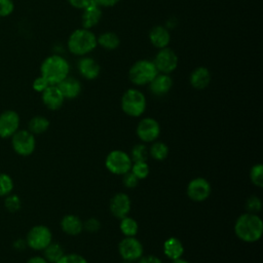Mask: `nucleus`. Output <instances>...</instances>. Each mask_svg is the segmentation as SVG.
I'll use <instances>...</instances> for the list:
<instances>
[{"label": "nucleus", "instance_id": "nucleus-35", "mask_svg": "<svg viewBox=\"0 0 263 263\" xmlns=\"http://www.w3.org/2000/svg\"><path fill=\"white\" fill-rule=\"evenodd\" d=\"M55 263H88V261L79 254H65L58 262Z\"/></svg>", "mask_w": 263, "mask_h": 263}, {"label": "nucleus", "instance_id": "nucleus-33", "mask_svg": "<svg viewBox=\"0 0 263 263\" xmlns=\"http://www.w3.org/2000/svg\"><path fill=\"white\" fill-rule=\"evenodd\" d=\"M4 205L6 208V210L10 213H15L17 212L21 206H22V202H21V198L16 195V194H8L6 195L5 201H4Z\"/></svg>", "mask_w": 263, "mask_h": 263}, {"label": "nucleus", "instance_id": "nucleus-30", "mask_svg": "<svg viewBox=\"0 0 263 263\" xmlns=\"http://www.w3.org/2000/svg\"><path fill=\"white\" fill-rule=\"evenodd\" d=\"M130 172L139 179V180H144L148 177L149 175V165L147 161H136L133 162Z\"/></svg>", "mask_w": 263, "mask_h": 263}, {"label": "nucleus", "instance_id": "nucleus-28", "mask_svg": "<svg viewBox=\"0 0 263 263\" xmlns=\"http://www.w3.org/2000/svg\"><path fill=\"white\" fill-rule=\"evenodd\" d=\"M119 229L124 236H136L139 231V225L134 218L126 216L120 219Z\"/></svg>", "mask_w": 263, "mask_h": 263}, {"label": "nucleus", "instance_id": "nucleus-37", "mask_svg": "<svg viewBox=\"0 0 263 263\" xmlns=\"http://www.w3.org/2000/svg\"><path fill=\"white\" fill-rule=\"evenodd\" d=\"M50 84L48 83V81L43 77V76H38L36 77L34 80H33V83H32V87L33 89L36 91V92H42L44 91Z\"/></svg>", "mask_w": 263, "mask_h": 263}, {"label": "nucleus", "instance_id": "nucleus-20", "mask_svg": "<svg viewBox=\"0 0 263 263\" xmlns=\"http://www.w3.org/2000/svg\"><path fill=\"white\" fill-rule=\"evenodd\" d=\"M211 79H212V76L209 69L203 66H199V67H196L190 73L189 83L193 88L197 90H201L209 86Z\"/></svg>", "mask_w": 263, "mask_h": 263}, {"label": "nucleus", "instance_id": "nucleus-21", "mask_svg": "<svg viewBox=\"0 0 263 263\" xmlns=\"http://www.w3.org/2000/svg\"><path fill=\"white\" fill-rule=\"evenodd\" d=\"M57 86L59 87V89L62 92L65 100L66 99L73 100V99L77 98L82 90L80 81L77 78L70 77V76H68L64 80H62Z\"/></svg>", "mask_w": 263, "mask_h": 263}, {"label": "nucleus", "instance_id": "nucleus-10", "mask_svg": "<svg viewBox=\"0 0 263 263\" xmlns=\"http://www.w3.org/2000/svg\"><path fill=\"white\" fill-rule=\"evenodd\" d=\"M118 252L124 261L133 262L143 256L144 248L142 242L135 236H125L118 243Z\"/></svg>", "mask_w": 263, "mask_h": 263}, {"label": "nucleus", "instance_id": "nucleus-5", "mask_svg": "<svg viewBox=\"0 0 263 263\" xmlns=\"http://www.w3.org/2000/svg\"><path fill=\"white\" fill-rule=\"evenodd\" d=\"M157 74L158 71L153 61L146 59L135 62L128 70V78L137 86L148 85Z\"/></svg>", "mask_w": 263, "mask_h": 263}, {"label": "nucleus", "instance_id": "nucleus-46", "mask_svg": "<svg viewBox=\"0 0 263 263\" xmlns=\"http://www.w3.org/2000/svg\"><path fill=\"white\" fill-rule=\"evenodd\" d=\"M122 263H130V262H127V261H123Z\"/></svg>", "mask_w": 263, "mask_h": 263}, {"label": "nucleus", "instance_id": "nucleus-1", "mask_svg": "<svg viewBox=\"0 0 263 263\" xmlns=\"http://www.w3.org/2000/svg\"><path fill=\"white\" fill-rule=\"evenodd\" d=\"M234 233L245 242H256L263 234V222L257 214L247 212L236 219Z\"/></svg>", "mask_w": 263, "mask_h": 263}, {"label": "nucleus", "instance_id": "nucleus-23", "mask_svg": "<svg viewBox=\"0 0 263 263\" xmlns=\"http://www.w3.org/2000/svg\"><path fill=\"white\" fill-rule=\"evenodd\" d=\"M163 253L172 261L182 258L184 254V246L179 238L168 237L163 242Z\"/></svg>", "mask_w": 263, "mask_h": 263}, {"label": "nucleus", "instance_id": "nucleus-9", "mask_svg": "<svg viewBox=\"0 0 263 263\" xmlns=\"http://www.w3.org/2000/svg\"><path fill=\"white\" fill-rule=\"evenodd\" d=\"M153 63L158 71V73L171 74L174 72L179 64V59L177 53L170 47H164L158 49L156 52Z\"/></svg>", "mask_w": 263, "mask_h": 263}, {"label": "nucleus", "instance_id": "nucleus-19", "mask_svg": "<svg viewBox=\"0 0 263 263\" xmlns=\"http://www.w3.org/2000/svg\"><path fill=\"white\" fill-rule=\"evenodd\" d=\"M101 18H102V9L99 5H97L93 2V0L88 6L82 9V14H81L82 28L90 30L91 28L96 27L99 24Z\"/></svg>", "mask_w": 263, "mask_h": 263}, {"label": "nucleus", "instance_id": "nucleus-6", "mask_svg": "<svg viewBox=\"0 0 263 263\" xmlns=\"http://www.w3.org/2000/svg\"><path fill=\"white\" fill-rule=\"evenodd\" d=\"M132 164L133 161L129 154L119 149L109 152L105 159L106 168L110 173L118 176H122L125 173L129 172L132 168Z\"/></svg>", "mask_w": 263, "mask_h": 263}, {"label": "nucleus", "instance_id": "nucleus-14", "mask_svg": "<svg viewBox=\"0 0 263 263\" xmlns=\"http://www.w3.org/2000/svg\"><path fill=\"white\" fill-rule=\"evenodd\" d=\"M130 208L132 201L129 196L122 192H118L115 195H113L109 202V209L111 214L119 220L128 216Z\"/></svg>", "mask_w": 263, "mask_h": 263}, {"label": "nucleus", "instance_id": "nucleus-42", "mask_svg": "<svg viewBox=\"0 0 263 263\" xmlns=\"http://www.w3.org/2000/svg\"><path fill=\"white\" fill-rule=\"evenodd\" d=\"M120 0H93V2L100 7H113Z\"/></svg>", "mask_w": 263, "mask_h": 263}, {"label": "nucleus", "instance_id": "nucleus-32", "mask_svg": "<svg viewBox=\"0 0 263 263\" xmlns=\"http://www.w3.org/2000/svg\"><path fill=\"white\" fill-rule=\"evenodd\" d=\"M13 190V181L5 173H0V196H6Z\"/></svg>", "mask_w": 263, "mask_h": 263}, {"label": "nucleus", "instance_id": "nucleus-26", "mask_svg": "<svg viewBox=\"0 0 263 263\" xmlns=\"http://www.w3.org/2000/svg\"><path fill=\"white\" fill-rule=\"evenodd\" d=\"M49 127V120L41 115L34 116L28 123V130L33 135H39L45 133Z\"/></svg>", "mask_w": 263, "mask_h": 263}, {"label": "nucleus", "instance_id": "nucleus-25", "mask_svg": "<svg viewBox=\"0 0 263 263\" xmlns=\"http://www.w3.org/2000/svg\"><path fill=\"white\" fill-rule=\"evenodd\" d=\"M65 255L63 247L58 242H50L44 250H43V258L48 263H55L58 262L63 256Z\"/></svg>", "mask_w": 263, "mask_h": 263}, {"label": "nucleus", "instance_id": "nucleus-12", "mask_svg": "<svg viewBox=\"0 0 263 263\" xmlns=\"http://www.w3.org/2000/svg\"><path fill=\"white\" fill-rule=\"evenodd\" d=\"M212 187L208 180L201 177L192 179L186 188L187 196L195 202L204 201L211 194Z\"/></svg>", "mask_w": 263, "mask_h": 263}, {"label": "nucleus", "instance_id": "nucleus-44", "mask_svg": "<svg viewBox=\"0 0 263 263\" xmlns=\"http://www.w3.org/2000/svg\"><path fill=\"white\" fill-rule=\"evenodd\" d=\"M26 246H27V243H26V240H25V239H17V240H15V241L13 242V247H14L16 250H18V251L24 250V249L26 248Z\"/></svg>", "mask_w": 263, "mask_h": 263}, {"label": "nucleus", "instance_id": "nucleus-27", "mask_svg": "<svg viewBox=\"0 0 263 263\" xmlns=\"http://www.w3.org/2000/svg\"><path fill=\"white\" fill-rule=\"evenodd\" d=\"M148 152H149V155L153 159L161 161V160H164L167 157L168 147L163 142L154 141V142H152L150 148L148 149Z\"/></svg>", "mask_w": 263, "mask_h": 263}, {"label": "nucleus", "instance_id": "nucleus-22", "mask_svg": "<svg viewBox=\"0 0 263 263\" xmlns=\"http://www.w3.org/2000/svg\"><path fill=\"white\" fill-rule=\"evenodd\" d=\"M62 230L71 236H76L80 234L83 230V222L81 219L73 214L65 215L61 220Z\"/></svg>", "mask_w": 263, "mask_h": 263}, {"label": "nucleus", "instance_id": "nucleus-2", "mask_svg": "<svg viewBox=\"0 0 263 263\" xmlns=\"http://www.w3.org/2000/svg\"><path fill=\"white\" fill-rule=\"evenodd\" d=\"M70 65L68 61L60 54L46 57L40 66V75L43 76L50 85H58L69 76Z\"/></svg>", "mask_w": 263, "mask_h": 263}, {"label": "nucleus", "instance_id": "nucleus-13", "mask_svg": "<svg viewBox=\"0 0 263 263\" xmlns=\"http://www.w3.org/2000/svg\"><path fill=\"white\" fill-rule=\"evenodd\" d=\"M20 115L13 110H5L0 114V138H11L20 127Z\"/></svg>", "mask_w": 263, "mask_h": 263}, {"label": "nucleus", "instance_id": "nucleus-39", "mask_svg": "<svg viewBox=\"0 0 263 263\" xmlns=\"http://www.w3.org/2000/svg\"><path fill=\"white\" fill-rule=\"evenodd\" d=\"M101 228V222L96 218H89L83 223V229L88 232H97Z\"/></svg>", "mask_w": 263, "mask_h": 263}, {"label": "nucleus", "instance_id": "nucleus-7", "mask_svg": "<svg viewBox=\"0 0 263 263\" xmlns=\"http://www.w3.org/2000/svg\"><path fill=\"white\" fill-rule=\"evenodd\" d=\"M25 240L29 248L43 251L52 241V233L45 225H35L28 231Z\"/></svg>", "mask_w": 263, "mask_h": 263}, {"label": "nucleus", "instance_id": "nucleus-24", "mask_svg": "<svg viewBox=\"0 0 263 263\" xmlns=\"http://www.w3.org/2000/svg\"><path fill=\"white\" fill-rule=\"evenodd\" d=\"M97 43L106 50H115L120 45V38L114 32H103L97 37Z\"/></svg>", "mask_w": 263, "mask_h": 263}, {"label": "nucleus", "instance_id": "nucleus-41", "mask_svg": "<svg viewBox=\"0 0 263 263\" xmlns=\"http://www.w3.org/2000/svg\"><path fill=\"white\" fill-rule=\"evenodd\" d=\"M138 263H162V262L158 257L154 255H147V256H142L139 259Z\"/></svg>", "mask_w": 263, "mask_h": 263}, {"label": "nucleus", "instance_id": "nucleus-45", "mask_svg": "<svg viewBox=\"0 0 263 263\" xmlns=\"http://www.w3.org/2000/svg\"><path fill=\"white\" fill-rule=\"evenodd\" d=\"M171 263H189L187 260L183 259V258H179V259H176V260H173Z\"/></svg>", "mask_w": 263, "mask_h": 263}, {"label": "nucleus", "instance_id": "nucleus-8", "mask_svg": "<svg viewBox=\"0 0 263 263\" xmlns=\"http://www.w3.org/2000/svg\"><path fill=\"white\" fill-rule=\"evenodd\" d=\"M11 145L14 152L21 156L31 155L36 147V140L28 129H18L11 137Z\"/></svg>", "mask_w": 263, "mask_h": 263}, {"label": "nucleus", "instance_id": "nucleus-4", "mask_svg": "<svg viewBox=\"0 0 263 263\" xmlns=\"http://www.w3.org/2000/svg\"><path fill=\"white\" fill-rule=\"evenodd\" d=\"M120 106L126 115L130 117H140L146 110L147 100L140 89L128 88L121 97Z\"/></svg>", "mask_w": 263, "mask_h": 263}, {"label": "nucleus", "instance_id": "nucleus-17", "mask_svg": "<svg viewBox=\"0 0 263 263\" xmlns=\"http://www.w3.org/2000/svg\"><path fill=\"white\" fill-rule=\"evenodd\" d=\"M150 43L157 49L167 47L171 41V33L165 26L156 25L148 33Z\"/></svg>", "mask_w": 263, "mask_h": 263}, {"label": "nucleus", "instance_id": "nucleus-36", "mask_svg": "<svg viewBox=\"0 0 263 263\" xmlns=\"http://www.w3.org/2000/svg\"><path fill=\"white\" fill-rule=\"evenodd\" d=\"M14 10V3L12 0H0V17L9 16Z\"/></svg>", "mask_w": 263, "mask_h": 263}, {"label": "nucleus", "instance_id": "nucleus-38", "mask_svg": "<svg viewBox=\"0 0 263 263\" xmlns=\"http://www.w3.org/2000/svg\"><path fill=\"white\" fill-rule=\"evenodd\" d=\"M139 181L140 180L130 171L122 175V183L126 188H129V189L135 188L138 185Z\"/></svg>", "mask_w": 263, "mask_h": 263}, {"label": "nucleus", "instance_id": "nucleus-43", "mask_svg": "<svg viewBox=\"0 0 263 263\" xmlns=\"http://www.w3.org/2000/svg\"><path fill=\"white\" fill-rule=\"evenodd\" d=\"M26 263H48V262L41 256H34V257H31Z\"/></svg>", "mask_w": 263, "mask_h": 263}, {"label": "nucleus", "instance_id": "nucleus-34", "mask_svg": "<svg viewBox=\"0 0 263 263\" xmlns=\"http://www.w3.org/2000/svg\"><path fill=\"white\" fill-rule=\"evenodd\" d=\"M246 209H247L248 213H253V214L259 213L262 209L261 199L255 195L250 196L246 201Z\"/></svg>", "mask_w": 263, "mask_h": 263}, {"label": "nucleus", "instance_id": "nucleus-15", "mask_svg": "<svg viewBox=\"0 0 263 263\" xmlns=\"http://www.w3.org/2000/svg\"><path fill=\"white\" fill-rule=\"evenodd\" d=\"M77 70L84 79L93 80L99 77L101 67L95 59L88 55H83L78 60Z\"/></svg>", "mask_w": 263, "mask_h": 263}, {"label": "nucleus", "instance_id": "nucleus-40", "mask_svg": "<svg viewBox=\"0 0 263 263\" xmlns=\"http://www.w3.org/2000/svg\"><path fill=\"white\" fill-rule=\"evenodd\" d=\"M67 1L72 7L76 9H81V10L92 2V0H67Z\"/></svg>", "mask_w": 263, "mask_h": 263}, {"label": "nucleus", "instance_id": "nucleus-3", "mask_svg": "<svg viewBox=\"0 0 263 263\" xmlns=\"http://www.w3.org/2000/svg\"><path fill=\"white\" fill-rule=\"evenodd\" d=\"M97 36L95 33L85 28L74 30L68 37V50L77 57L87 55L97 47Z\"/></svg>", "mask_w": 263, "mask_h": 263}, {"label": "nucleus", "instance_id": "nucleus-31", "mask_svg": "<svg viewBox=\"0 0 263 263\" xmlns=\"http://www.w3.org/2000/svg\"><path fill=\"white\" fill-rule=\"evenodd\" d=\"M250 179L255 186L259 188L263 187V165L261 163L252 166L250 171Z\"/></svg>", "mask_w": 263, "mask_h": 263}, {"label": "nucleus", "instance_id": "nucleus-11", "mask_svg": "<svg viewBox=\"0 0 263 263\" xmlns=\"http://www.w3.org/2000/svg\"><path fill=\"white\" fill-rule=\"evenodd\" d=\"M136 134L143 143H152L156 141L160 135V125L156 119L145 117L139 121Z\"/></svg>", "mask_w": 263, "mask_h": 263}, {"label": "nucleus", "instance_id": "nucleus-29", "mask_svg": "<svg viewBox=\"0 0 263 263\" xmlns=\"http://www.w3.org/2000/svg\"><path fill=\"white\" fill-rule=\"evenodd\" d=\"M149 152L148 147L145 144H136L130 150V158L133 162L136 161H147Z\"/></svg>", "mask_w": 263, "mask_h": 263}, {"label": "nucleus", "instance_id": "nucleus-16", "mask_svg": "<svg viewBox=\"0 0 263 263\" xmlns=\"http://www.w3.org/2000/svg\"><path fill=\"white\" fill-rule=\"evenodd\" d=\"M41 100L47 109L55 111L63 106L65 98L57 85H49L44 91L41 92Z\"/></svg>", "mask_w": 263, "mask_h": 263}, {"label": "nucleus", "instance_id": "nucleus-18", "mask_svg": "<svg viewBox=\"0 0 263 263\" xmlns=\"http://www.w3.org/2000/svg\"><path fill=\"white\" fill-rule=\"evenodd\" d=\"M152 95L161 97L166 95L173 87V78L170 74L158 73L148 84Z\"/></svg>", "mask_w": 263, "mask_h": 263}]
</instances>
